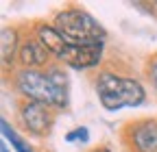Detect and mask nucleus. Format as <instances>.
Wrapping results in <instances>:
<instances>
[{
  "mask_svg": "<svg viewBox=\"0 0 157 152\" xmlns=\"http://www.w3.org/2000/svg\"><path fill=\"white\" fill-rule=\"evenodd\" d=\"M68 74L61 63L52 61L46 67L24 70L17 67L13 72V89L22 96V100H33L46 104L55 111L68 109L70 102V85Z\"/></svg>",
  "mask_w": 157,
  "mask_h": 152,
  "instance_id": "1",
  "label": "nucleus"
},
{
  "mask_svg": "<svg viewBox=\"0 0 157 152\" xmlns=\"http://www.w3.org/2000/svg\"><path fill=\"white\" fill-rule=\"evenodd\" d=\"M35 37L46 46V50L52 54L57 63L68 65L72 70L96 67L103 59V44H70L59 35V31L52 24H35Z\"/></svg>",
  "mask_w": 157,
  "mask_h": 152,
  "instance_id": "2",
  "label": "nucleus"
},
{
  "mask_svg": "<svg viewBox=\"0 0 157 152\" xmlns=\"http://www.w3.org/2000/svg\"><path fill=\"white\" fill-rule=\"evenodd\" d=\"M96 93L107 111H118L124 107H140L146 102V89L140 81L118 74L111 70H101L94 78Z\"/></svg>",
  "mask_w": 157,
  "mask_h": 152,
  "instance_id": "3",
  "label": "nucleus"
},
{
  "mask_svg": "<svg viewBox=\"0 0 157 152\" xmlns=\"http://www.w3.org/2000/svg\"><path fill=\"white\" fill-rule=\"evenodd\" d=\"M52 26L70 44H103L107 37L103 24L76 5H68L59 11L52 20Z\"/></svg>",
  "mask_w": 157,
  "mask_h": 152,
  "instance_id": "4",
  "label": "nucleus"
},
{
  "mask_svg": "<svg viewBox=\"0 0 157 152\" xmlns=\"http://www.w3.org/2000/svg\"><path fill=\"white\" fill-rule=\"evenodd\" d=\"M15 118L29 135L48 137L55 126V109L33 102V100H20V104L15 109Z\"/></svg>",
  "mask_w": 157,
  "mask_h": 152,
  "instance_id": "5",
  "label": "nucleus"
},
{
  "mask_svg": "<svg viewBox=\"0 0 157 152\" xmlns=\"http://www.w3.org/2000/svg\"><path fill=\"white\" fill-rule=\"evenodd\" d=\"M120 139L129 152H157V118H142L124 124Z\"/></svg>",
  "mask_w": 157,
  "mask_h": 152,
  "instance_id": "6",
  "label": "nucleus"
},
{
  "mask_svg": "<svg viewBox=\"0 0 157 152\" xmlns=\"http://www.w3.org/2000/svg\"><path fill=\"white\" fill-rule=\"evenodd\" d=\"M17 63L24 70H37V67H46L52 63V54L46 50V46L42 44L33 35L24 37L20 44V52H17Z\"/></svg>",
  "mask_w": 157,
  "mask_h": 152,
  "instance_id": "7",
  "label": "nucleus"
},
{
  "mask_svg": "<svg viewBox=\"0 0 157 152\" xmlns=\"http://www.w3.org/2000/svg\"><path fill=\"white\" fill-rule=\"evenodd\" d=\"M20 44H22V39H20L17 31L11 26H5L2 33H0V56H2V70L9 72L13 70L15 72V59H17V52H20Z\"/></svg>",
  "mask_w": 157,
  "mask_h": 152,
  "instance_id": "8",
  "label": "nucleus"
},
{
  "mask_svg": "<svg viewBox=\"0 0 157 152\" xmlns=\"http://www.w3.org/2000/svg\"><path fill=\"white\" fill-rule=\"evenodd\" d=\"M0 128H2V135H5V139L11 143V148H13L15 152H35V150L29 146V141H26L24 137H20L17 132L13 130V126L9 124V120H7V118H2V120H0Z\"/></svg>",
  "mask_w": 157,
  "mask_h": 152,
  "instance_id": "9",
  "label": "nucleus"
},
{
  "mask_svg": "<svg viewBox=\"0 0 157 152\" xmlns=\"http://www.w3.org/2000/svg\"><path fill=\"white\" fill-rule=\"evenodd\" d=\"M87 137H90V130L85 128V126H81V128H76V130H70L68 135H66V141H87Z\"/></svg>",
  "mask_w": 157,
  "mask_h": 152,
  "instance_id": "10",
  "label": "nucleus"
},
{
  "mask_svg": "<svg viewBox=\"0 0 157 152\" xmlns=\"http://www.w3.org/2000/svg\"><path fill=\"white\" fill-rule=\"evenodd\" d=\"M148 78H151V83H153V87H155V93H157V54L155 56H151V61H148Z\"/></svg>",
  "mask_w": 157,
  "mask_h": 152,
  "instance_id": "11",
  "label": "nucleus"
},
{
  "mask_svg": "<svg viewBox=\"0 0 157 152\" xmlns=\"http://www.w3.org/2000/svg\"><path fill=\"white\" fill-rule=\"evenodd\" d=\"M92 152H111V150H109V148H105V146H101V148H94Z\"/></svg>",
  "mask_w": 157,
  "mask_h": 152,
  "instance_id": "12",
  "label": "nucleus"
},
{
  "mask_svg": "<svg viewBox=\"0 0 157 152\" xmlns=\"http://www.w3.org/2000/svg\"><path fill=\"white\" fill-rule=\"evenodd\" d=\"M0 152H9V148H7V146L2 143V148H0Z\"/></svg>",
  "mask_w": 157,
  "mask_h": 152,
  "instance_id": "13",
  "label": "nucleus"
},
{
  "mask_svg": "<svg viewBox=\"0 0 157 152\" xmlns=\"http://www.w3.org/2000/svg\"><path fill=\"white\" fill-rule=\"evenodd\" d=\"M153 7H155V9H157V2H155V5H153Z\"/></svg>",
  "mask_w": 157,
  "mask_h": 152,
  "instance_id": "14",
  "label": "nucleus"
}]
</instances>
